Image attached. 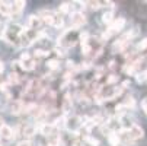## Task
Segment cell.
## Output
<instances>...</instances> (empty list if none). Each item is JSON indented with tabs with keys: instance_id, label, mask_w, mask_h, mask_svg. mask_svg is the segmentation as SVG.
Wrapping results in <instances>:
<instances>
[{
	"instance_id": "1",
	"label": "cell",
	"mask_w": 147,
	"mask_h": 146,
	"mask_svg": "<svg viewBox=\"0 0 147 146\" xmlns=\"http://www.w3.org/2000/svg\"><path fill=\"white\" fill-rule=\"evenodd\" d=\"M124 133H125V136H127V143L128 142H136V140L144 137V130L141 129V126H138V124H133L131 127L124 129Z\"/></svg>"
},
{
	"instance_id": "2",
	"label": "cell",
	"mask_w": 147,
	"mask_h": 146,
	"mask_svg": "<svg viewBox=\"0 0 147 146\" xmlns=\"http://www.w3.org/2000/svg\"><path fill=\"white\" fill-rule=\"evenodd\" d=\"M83 120L79 117V115H71V117H67L66 118V129L69 132H73V133H77V130L83 126Z\"/></svg>"
},
{
	"instance_id": "3",
	"label": "cell",
	"mask_w": 147,
	"mask_h": 146,
	"mask_svg": "<svg viewBox=\"0 0 147 146\" xmlns=\"http://www.w3.org/2000/svg\"><path fill=\"white\" fill-rule=\"evenodd\" d=\"M86 16H85V13L83 12H73L71 13V16H70V22H71V26H73V29H77V28H80V26H83L86 24Z\"/></svg>"
},
{
	"instance_id": "4",
	"label": "cell",
	"mask_w": 147,
	"mask_h": 146,
	"mask_svg": "<svg viewBox=\"0 0 147 146\" xmlns=\"http://www.w3.org/2000/svg\"><path fill=\"white\" fill-rule=\"evenodd\" d=\"M128 45H130V41L122 35L121 38H118L117 41H114V44H112L111 50H112V53H118V51H124Z\"/></svg>"
},
{
	"instance_id": "5",
	"label": "cell",
	"mask_w": 147,
	"mask_h": 146,
	"mask_svg": "<svg viewBox=\"0 0 147 146\" xmlns=\"http://www.w3.org/2000/svg\"><path fill=\"white\" fill-rule=\"evenodd\" d=\"M125 24H127V20H125V18H118V19H115L114 22L109 25V31H111L112 34L121 32V31L124 29Z\"/></svg>"
},
{
	"instance_id": "6",
	"label": "cell",
	"mask_w": 147,
	"mask_h": 146,
	"mask_svg": "<svg viewBox=\"0 0 147 146\" xmlns=\"http://www.w3.org/2000/svg\"><path fill=\"white\" fill-rule=\"evenodd\" d=\"M41 24H42V19H41V16H38V15H31L28 18V29L38 31Z\"/></svg>"
},
{
	"instance_id": "7",
	"label": "cell",
	"mask_w": 147,
	"mask_h": 146,
	"mask_svg": "<svg viewBox=\"0 0 147 146\" xmlns=\"http://www.w3.org/2000/svg\"><path fill=\"white\" fill-rule=\"evenodd\" d=\"M24 102L22 101H12L10 102V105H9V111L10 114L13 115H19V114H22L24 113Z\"/></svg>"
},
{
	"instance_id": "8",
	"label": "cell",
	"mask_w": 147,
	"mask_h": 146,
	"mask_svg": "<svg viewBox=\"0 0 147 146\" xmlns=\"http://www.w3.org/2000/svg\"><path fill=\"white\" fill-rule=\"evenodd\" d=\"M54 124L53 123H41V126H39V133L45 136V137H50L53 133H54Z\"/></svg>"
},
{
	"instance_id": "9",
	"label": "cell",
	"mask_w": 147,
	"mask_h": 146,
	"mask_svg": "<svg viewBox=\"0 0 147 146\" xmlns=\"http://www.w3.org/2000/svg\"><path fill=\"white\" fill-rule=\"evenodd\" d=\"M13 136H15V134H13L12 127H9L7 124H2V126H0V139L9 140V139H12Z\"/></svg>"
},
{
	"instance_id": "10",
	"label": "cell",
	"mask_w": 147,
	"mask_h": 146,
	"mask_svg": "<svg viewBox=\"0 0 147 146\" xmlns=\"http://www.w3.org/2000/svg\"><path fill=\"white\" fill-rule=\"evenodd\" d=\"M71 96H70V94H66V96H64V101H63V107H61V111H63V114H69L70 111H71V108H73V102H71V99H70Z\"/></svg>"
},
{
	"instance_id": "11",
	"label": "cell",
	"mask_w": 147,
	"mask_h": 146,
	"mask_svg": "<svg viewBox=\"0 0 147 146\" xmlns=\"http://www.w3.org/2000/svg\"><path fill=\"white\" fill-rule=\"evenodd\" d=\"M10 6H12V15H19L20 12H22V10L25 9L26 3H25V2H22V0H16V2L10 3Z\"/></svg>"
},
{
	"instance_id": "12",
	"label": "cell",
	"mask_w": 147,
	"mask_h": 146,
	"mask_svg": "<svg viewBox=\"0 0 147 146\" xmlns=\"http://www.w3.org/2000/svg\"><path fill=\"white\" fill-rule=\"evenodd\" d=\"M0 15L2 16H12V6L10 3H6V2H0Z\"/></svg>"
},
{
	"instance_id": "13",
	"label": "cell",
	"mask_w": 147,
	"mask_h": 146,
	"mask_svg": "<svg viewBox=\"0 0 147 146\" xmlns=\"http://www.w3.org/2000/svg\"><path fill=\"white\" fill-rule=\"evenodd\" d=\"M48 146H61V136L58 133H53L48 137Z\"/></svg>"
},
{
	"instance_id": "14",
	"label": "cell",
	"mask_w": 147,
	"mask_h": 146,
	"mask_svg": "<svg viewBox=\"0 0 147 146\" xmlns=\"http://www.w3.org/2000/svg\"><path fill=\"white\" fill-rule=\"evenodd\" d=\"M35 133H36V127H35V126H32V124H29V126H25V129H24V136L26 137V140H29V137H32Z\"/></svg>"
},
{
	"instance_id": "15",
	"label": "cell",
	"mask_w": 147,
	"mask_h": 146,
	"mask_svg": "<svg viewBox=\"0 0 147 146\" xmlns=\"http://www.w3.org/2000/svg\"><path fill=\"white\" fill-rule=\"evenodd\" d=\"M102 22L107 24V25H111L114 22V13H112V10H107L102 15Z\"/></svg>"
},
{
	"instance_id": "16",
	"label": "cell",
	"mask_w": 147,
	"mask_h": 146,
	"mask_svg": "<svg viewBox=\"0 0 147 146\" xmlns=\"http://www.w3.org/2000/svg\"><path fill=\"white\" fill-rule=\"evenodd\" d=\"M122 105L127 108L128 111H130V110H134V108H136V99H134L133 96H127V98L124 99Z\"/></svg>"
},
{
	"instance_id": "17",
	"label": "cell",
	"mask_w": 147,
	"mask_h": 146,
	"mask_svg": "<svg viewBox=\"0 0 147 146\" xmlns=\"http://www.w3.org/2000/svg\"><path fill=\"white\" fill-rule=\"evenodd\" d=\"M83 142H85V143H88V145H90V146H99V145H100V142H99L96 137L90 136V134H88V136H85V137H83Z\"/></svg>"
},
{
	"instance_id": "18",
	"label": "cell",
	"mask_w": 147,
	"mask_h": 146,
	"mask_svg": "<svg viewBox=\"0 0 147 146\" xmlns=\"http://www.w3.org/2000/svg\"><path fill=\"white\" fill-rule=\"evenodd\" d=\"M47 67H48V70H57L58 67H60V61L57 60V58H51V60H48L47 61Z\"/></svg>"
},
{
	"instance_id": "19",
	"label": "cell",
	"mask_w": 147,
	"mask_h": 146,
	"mask_svg": "<svg viewBox=\"0 0 147 146\" xmlns=\"http://www.w3.org/2000/svg\"><path fill=\"white\" fill-rule=\"evenodd\" d=\"M108 142H109L111 146H118V145H119V137H118V134H117V133H109V134H108Z\"/></svg>"
},
{
	"instance_id": "20",
	"label": "cell",
	"mask_w": 147,
	"mask_h": 146,
	"mask_svg": "<svg viewBox=\"0 0 147 146\" xmlns=\"http://www.w3.org/2000/svg\"><path fill=\"white\" fill-rule=\"evenodd\" d=\"M136 80H137V83H146L147 82V70H144V72H138L137 75H136Z\"/></svg>"
},
{
	"instance_id": "21",
	"label": "cell",
	"mask_w": 147,
	"mask_h": 146,
	"mask_svg": "<svg viewBox=\"0 0 147 146\" xmlns=\"http://www.w3.org/2000/svg\"><path fill=\"white\" fill-rule=\"evenodd\" d=\"M35 61L34 60H29V61H25V63H22V70H26V72H31L35 69Z\"/></svg>"
},
{
	"instance_id": "22",
	"label": "cell",
	"mask_w": 147,
	"mask_h": 146,
	"mask_svg": "<svg viewBox=\"0 0 147 146\" xmlns=\"http://www.w3.org/2000/svg\"><path fill=\"white\" fill-rule=\"evenodd\" d=\"M18 82H19V75L16 72H12L9 75V77H7V83H9V85H16Z\"/></svg>"
},
{
	"instance_id": "23",
	"label": "cell",
	"mask_w": 147,
	"mask_h": 146,
	"mask_svg": "<svg viewBox=\"0 0 147 146\" xmlns=\"http://www.w3.org/2000/svg\"><path fill=\"white\" fill-rule=\"evenodd\" d=\"M70 5H71V3H67V2L61 3V5L58 6V12H60V13H69V12H70V9H71V7H70Z\"/></svg>"
},
{
	"instance_id": "24",
	"label": "cell",
	"mask_w": 147,
	"mask_h": 146,
	"mask_svg": "<svg viewBox=\"0 0 147 146\" xmlns=\"http://www.w3.org/2000/svg\"><path fill=\"white\" fill-rule=\"evenodd\" d=\"M146 48H147V37H146V38H143V39L140 41V43L136 45V50H137V51H144Z\"/></svg>"
},
{
	"instance_id": "25",
	"label": "cell",
	"mask_w": 147,
	"mask_h": 146,
	"mask_svg": "<svg viewBox=\"0 0 147 146\" xmlns=\"http://www.w3.org/2000/svg\"><path fill=\"white\" fill-rule=\"evenodd\" d=\"M34 56H35V57H48V56H50V51H47V50H41V48H38V50H35V53H34Z\"/></svg>"
},
{
	"instance_id": "26",
	"label": "cell",
	"mask_w": 147,
	"mask_h": 146,
	"mask_svg": "<svg viewBox=\"0 0 147 146\" xmlns=\"http://www.w3.org/2000/svg\"><path fill=\"white\" fill-rule=\"evenodd\" d=\"M63 25H64V20H63V18H60V16H55V20H54V28H57V29H60V28H63Z\"/></svg>"
},
{
	"instance_id": "27",
	"label": "cell",
	"mask_w": 147,
	"mask_h": 146,
	"mask_svg": "<svg viewBox=\"0 0 147 146\" xmlns=\"http://www.w3.org/2000/svg\"><path fill=\"white\" fill-rule=\"evenodd\" d=\"M118 82V76L117 75H109V77L107 79V85H112V83Z\"/></svg>"
},
{
	"instance_id": "28",
	"label": "cell",
	"mask_w": 147,
	"mask_h": 146,
	"mask_svg": "<svg viewBox=\"0 0 147 146\" xmlns=\"http://www.w3.org/2000/svg\"><path fill=\"white\" fill-rule=\"evenodd\" d=\"M16 146H34V143H32V140H22V142H19Z\"/></svg>"
},
{
	"instance_id": "29",
	"label": "cell",
	"mask_w": 147,
	"mask_h": 146,
	"mask_svg": "<svg viewBox=\"0 0 147 146\" xmlns=\"http://www.w3.org/2000/svg\"><path fill=\"white\" fill-rule=\"evenodd\" d=\"M54 51H55V53H57V56H60V57H63V56L66 54V51H64V50H63V48H58V47H55V48H54Z\"/></svg>"
},
{
	"instance_id": "30",
	"label": "cell",
	"mask_w": 147,
	"mask_h": 146,
	"mask_svg": "<svg viewBox=\"0 0 147 146\" xmlns=\"http://www.w3.org/2000/svg\"><path fill=\"white\" fill-rule=\"evenodd\" d=\"M128 86H131V82H130V80H124V82H122V85H121L122 89H127Z\"/></svg>"
},
{
	"instance_id": "31",
	"label": "cell",
	"mask_w": 147,
	"mask_h": 146,
	"mask_svg": "<svg viewBox=\"0 0 147 146\" xmlns=\"http://www.w3.org/2000/svg\"><path fill=\"white\" fill-rule=\"evenodd\" d=\"M66 65H67L69 69H74V67H76V65H74V61H73V60H67V61H66Z\"/></svg>"
},
{
	"instance_id": "32",
	"label": "cell",
	"mask_w": 147,
	"mask_h": 146,
	"mask_svg": "<svg viewBox=\"0 0 147 146\" xmlns=\"http://www.w3.org/2000/svg\"><path fill=\"white\" fill-rule=\"evenodd\" d=\"M141 108H143V110L147 108V96H146L144 99H141Z\"/></svg>"
},
{
	"instance_id": "33",
	"label": "cell",
	"mask_w": 147,
	"mask_h": 146,
	"mask_svg": "<svg viewBox=\"0 0 147 146\" xmlns=\"http://www.w3.org/2000/svg\"><path fill=\"white\" fill-rule=\"evenodd\" d=\"M108 67H109V69H115V61H114V60H111V61H109Z\"/></svg>"
},
{
	"instance_id": "34",
	"label": "cell",
	"mask_w": 147,
	"mask_h": 146,
	"mask_svg": "<svg viewBox=\"0 0 147 146\" xmlns=\"http://www.w3.org/2000/svg\"><path fill=\"white\" fill-rule=\"evenodd\" d=\"M5 70V65H3V61H0V73H2Z\"/></svg>"
}]
</instances>
